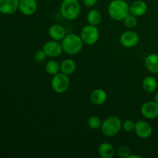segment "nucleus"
Returning a JSON list of instances; mask_svg holds the SVG:
<instances>
[{
	"mask_svg": "<svg viewBox=\"0 0 158 158\" xmlns=\"http://www.w3.org/2000/svg\"><path fill=\"white\" fill-rule=\"evenodd\" d=\"M130 13V6L125 0H113L108 6V14L115 21H123Z\"/></svg>",
	"mask_w": 158,
	"mask_h": 158,
	"instance_id": "f257e3e1",
	"label": "nucleus"
},
{
	"mask_svg": "<svg viewBox=\"0 0 158 158\" xmlns=\"http://www.w3.org/2000/svg\"><path fill=\"white\" fill-rule=\"evenodd\" d=\"M83 42L80 35L74 33L66 34L61 41L63 52L69 55H76L82 50Z\"/></svg>",
	"mask_w": 158,
	"mask_h": 158,
	"instance_id": "f03ea898",
	"label": "nucleus"
},
{
	"mask_svg": "<svg viewBox=\"0 0 158 158\" xmlns=\"http://www.w3.org/2000/svg\"><path fill=\"white\" fill-rule=\"evenodd\" d=\"M81 6L78 0H63L60 5V13L67 20H75L79 17Z\"/></svg>",
	"mask_w": 158,
	"mask_h": 158,
	"instance_id": "7ed1b4c3",
	"label": "nucleus"
},
{
	"mask_svg": "<svg viewBox=\"0 0 158 158\" xmlns=\"http://www.w3.org/2000/svg\"><path fill=\"white\" fill-rule=\"evenodd\" d=\"M121 128L122 122L120 119L117 116H110L103 120L100 130L103 135L111 137L118 134Z\"/></svg>",
	"mask_w": 158,
	"mask_h": 158,
	"instance_id": "20e7f679",
	"label": "nucleus"
},
{
	"mask_svg": "<svg viewBox=\"0 0 158 158\" xmlns=\"http://www.w3.org/2000/svg\"><path fill=\"white\" fill-rule=\"evenodd\" d=\"M80 35L84 44L92 46L98 41L100 38V31L97 26L88 24L82 28Z\"/></svg>",
	"mask_w": 158,
	"mask_h": 158,
	"instance_id": "39448f33",
	"label": "nucleus"
},
{
	"mask_svg": "<svg viewBox=\"0 0 158 158\" xmlns=\"http://www.w3.org/2000/svg\"><path fill=\"white\" fill-rule=\"evenodd\" d=\"M70 86V80L67 75L60 72L53 76L51 81V87L54 92L57 94H63L66 92Z\"/></svg>",
	"mask_w": 158,
	"mask_h": 158,
	"instance_id": "423d86ee",
	"label": "nucleus"
},
{
	"mask_svg": "<svg viewBox=\"0 0 158 158\" xmlns=\"http://www.w3.org/2000/svg\"><path fill=\"white\" fill-rule=\"evenodd\" d=\"M139 42V35L134 30H127L123 32L120 37V43L123 47H135Z\"/></svg>",
	"mask_w": 158,
	"mask_h": 158,
	"instance_id": "0eeeda50",
	"label": "nucleus"
},
{
	"mask_svg": "<svg viewBox=\"0 0 158 158\" xmlns=\"http://www.w3.org/2000/svg\"><path fill=\"white\" fill-rule=\"evenodd\" d=\"M43 49L45 53L46 54L47 57H51V58L59 56L63 52L61 43L53 40L46 42L43 45Z\"/></svg>",
	"mask_w": 158,
	"mask_h": 158,
	"instance_id": "6e6552de",
	"label": "nucleus"
},
{
	"mask_svg": "<svg viewBox=\"0 0 158 158\" xmlns=\"http://www.w3.org/2000/svg\"><path fill=\"white\" fill-rule=\"evenodd\" d=\"M142 116L148 120H154L158 117V104L155 101H148L140 108Z\"/></svg>",
	"mask_w": 158,
	"mask_h": 158,
	"instance_id": "1a4fd4ad",
	"label": "nucleus"
},
{
	"mask_svg": "<svg viewBox=\"0 0 158 158\" xmlns=\"http://www.w3.org/2000/svg\"><path fill=\"white\" fill-rule=\"evenodd\" d=\"M134 132L141 139H148L152 135L153 128L149 123L144 120H139L135 123Z\"/></svg>",
	"mask_w": 158,
	"mask_h": 158,
	"instance_id": "9d476101",
	"label": "nucleus"
},
{
	"mask_svg": "<svg viewBox=\"0 0 158 158\" xmlns=\"http://www.w3.org/2000/svg\"><path fill=\"white\" fill-rule=\"evenodd\" d=\"M37 2L35 0H19V10L26 16H30L36 12Z\"/></svg>",
	"mask_w": 158,
	"mask_h": 158,
	"instance_id": "9b49d317",
	"label": "nucleus"
},
{
	"mask_svg": "<svg viewBox=\"0 0 158 158\" xmlns=\"http://www.w3.org/2000/svg\"><path fill=\"white\" fill-rule=\"evenodd\" d=\"M19 0H0V12L11 15L19 9Z\"/></svg>",
	"mask_w": 158,
	"mask_h": 158,
	"instance_id": "f8f14e48",
	"label": "nucleus"
},
{
	"mask_svg": "<svg viewBox=\"0 0 158 158\" xmlns=\"http://www.w3.org/2000/svg\"><path fill=\"white\" fill-rule=\"evenodd\" d=\"M148 4L143 0H137L130 6V12L136 17L143 16L148 12Z\"/></svg>",
	"mask_w": 158,
	"mask_h": 158,
	"instance_id": "ddd939ff",
	"label": "nucleus"
},
{
	"mask_svg": "<svg viewBox=\"0 0 158 158\" xmlns=\"http://www.w3.org/2000/svg\"><path fill=\"white\" fill-rule=\"evenodd\" d=\"M48 33L52 40L59 42L62 41L66 35L65 28L60 24H54L51 26L48 31Z\"/></svg>",
	"mask_w": 158,
	"mask_h": 158,
	"instance_id": "4468645a",
	"label": "nucleus"
},
{
	"mask_svg": "<svg viewBox=\"0 0 158 158\" xmlns=\"http://www.w3.org/2000/svg\"><path fill=\"white\" fill-rule=\"evenodd\" d=\"M91 103L97 106L103 104L107 100V94L103 89H96L93 91L89 96Z\"/></svg>",
	"mask_w": 158,
	"mask_h": 158,
	"instance_id": "2eb2a0df",
	"label": "nucleus"
},
{
	"mask_svg": "<svg viewBox=\"0 0 158 158\" xmlns=\"http://www.w3.org/2000/svg\"><path fill=\"white\" fill-rule=\"evenodd\" d=\"M144 64L148 70L151 73H158V54L151 53L147 56Z\"/></svg>",
	"mask_w": 158,
	"mask_h": 158,
	"instance_id": "dca6fc26",
	"label": "nucleus"
},
{
	"mask_svg": "<svg viewBox=\"0 0 158 158\" xmlns=\"http://www.w3.org/2000/svg\"><path fill=\"white\" fill-rule=\"evenodd\" d=\"M98 154L102 158H112L115 154V149L110 143L103 142L99 146Z\"/></svg>",
	"mask_w": 158,
	"mask_h": 158,
	"instance_id": "f3484780",
	"label": "nucleus"
},
{
	"mask_svg": "<svg viewBox=\"0 0 158 158\" xmlns=\"http://www.w3.org/2000/svg\"><path fill=\"white\" fill-rule=\"evenodd\" d=\"M142 86L145 92L152 94L157 90L158 87V83L155 78L152 76H148L145 77L142 82Z\"/></svg>",
	"mask_w": 158,
	"mask_h": 158,
	"instance_id": "a211bd4d",
	"label": "nucleus"
},
{
	"mask_svg": "<svg viewBox=\"0 0 158 158\" xmlns=\"http://www.w3.org/2000/svg\"><path fill=\"white\" fill-rule=\"evenodd\" d=\"M77 69V64L71 59H66L60 63V72L69 76L73 73Z\"/></svg>",
	"mask_w": 158,
	"mask_h": 158,
	"instance_id": "6ab92c4d",
	"label": "nucleus"
},
{
	"mask_svg": "<svg viewBox=\"0 0 158 158\" xmlns=\"http://www.w3.org/2000/svg\"><path fill=\"white\" fill-rule=\"evenodd\" d=\"M86 20L88 23L94 26H98L102 20L101 13L97 9H92L89 11L86 15Z\"/></svg>",
	"mask_w": 158,
	"mask_h": 158,
	"instance_id": "aec40b11",
	"label": "nucleus"
},
{
	"mask_svg": "<svg viewBox=\"0 0 158 158\" xmlns=\"http://www.w3.org/2000/svg\"><path fill=\"white\" fill-rule=\"evenodd\" d=\"M45 69L49 75L54 76L60 72V64L55 60H49L46 63Z\"/></svg>",
	"mask_w": 158,
	"mask_h": 158,
	"instance_id": "412c9836",
	"label": "nucleus"
},
{
	"mask_svg": "<svg viewBox=\"0 0 158 158\" xmlns=\"http://www.w3.org/2000/svg\"><path fill=\"white\" fill-rule=\"evenodd\" d=\"M102 123H103V121L101 120V119L98 116L96 115H93L89 117L87 120L88 126L92 130L100 129L102 126Z\"/></svg>",
	"mask_w": 158,
	"mask_h": 158,
	"instance_id": "4be33fe9",
	"label": "nucleus"
},
{
	"mask_svg": "<svg viewBox=\"0 0 158 158\" xmlns=\"http://www.w3.org/2000/svg\"><path fill=\"white\" fill-rule=\"evenodd\" d=\"M137 17L134 16V15L130 13L126 18L123 19L124 25L129 29H134L137 25Z\"/></svg>",
	"mask_w": 158,
	"mask_h": 158,
	"instance_id": "5701e85b",
	"label": "nucleus"
},
{
	"mask_svg": "<svg viewBox=\"0 0 158 158\" xmlns=\"http://www.w3.org/2000/svg\"><path fill=\"white\" fill-rule=\"evenodd\" d=\"M117 155L121 158H127L128 156L131 154V149L129 147L126 146V145H122L120 146L117 149Z\"/></svg>",
	"mask_w": 158,
	"mask_h": 158,
	"instance_id": "b1692460",
	"label": "nucleus"
},
{
	"mask_svg": "<svg viewBox=\"0 0 158 158\" xmlns=\"http://www.w3.org/2000/svg\"><path fill=\"white\" fill-rule=\"evenodd\" d=\"M46 57H47V56L45 53V52L43 51V49L37 50L36 52L34 53L33 56L34 60H35V62H37V63H43V62H44L45 60H46Z\"/></svg>",
	"mask_w": 158,
	"mask_h": 158,
	"instance_id": "393cba45",
	"label": "nucleus"
},
{
	"mask_svg": "<svg viewBox=\"0 0 158 158\" xmlns=\"http://www.w3.org/2000/svg\"><path fill=\"white\" fill-rule=\"evenodd\" d=\"M135 127V123L132 120H127L122 123V128L126 132H131L134 131Z\"/></svg>",
	"mask_w": 158,
	"mask_h": 158,
	"instance_id": "a878e982",
	"label": "nucleus"
},
{
	"mask_svg": "<svg viewBox=\"0 0 158 158\" xmlns=\"http://www.w3.org/2000/svg\"><path fill=\"white\" fill-rule=\"evenodd\" d=\"M98 0H83V3L87 7H93L97 3Z\"/></svg>",
	"mask_w": 158,
	"mask_h": 158,
	"instance_id": "bb28decb",
	"label": "nucleus"
},
{
	"mask_svg": "<svg viewBox=\"0 0 158 158\" xmlns=\"http://www.w3.org/2000/svg\"><path fill=\"white\" fill-rule=\"evenodd\" d=\"M127 158H141V156L140 155H137V154H130L128 156Z\"/></svg>",
	"mask_w": 158,
	"mask_h": 158,
	"instance_id": "cd10ccee",
	"label": "nucleus"
},
{
	"mask_svg": "<svg viewBox=\"0 0 158 158\" xmlns=\"http://www.w3.org/2000/svg\"><path fill=\"white\" fill-rule=\"evenodd\" d=\"M154 100L158 104V92L155 94V96H154Z\"/></svg>",
	"mask_w": 158,
	"mask_h": 158,
	"instance_id": "c85d7f7f",
	"label": "nucleus"
}]
</instances>
